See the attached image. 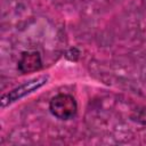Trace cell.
<instances>
[{
    "label": "cell",
    "instance_id": "cell-1",
    "mask_svg": "<svg viewBox=\"0 0 146 146\" xmlns=\"http://www.w3.org/2000/svg\"><path fill=\"white\" fill-rule=\"evenodd\" d=\"M48 80H49L48 75H39L36 78L30 79V80L23 82L22 84L15 87L10 91H8L1 96V98H0L1 107H7V106L11 105L13 103L21 100L22 98L26 97L27 95L36 91L38 89L43 87L48 82Z\"/></svg>",
    "mask_w": 146,
    "mask_h": 146
},
{
    "label": "cell",
    "instance_id": "cell-2",
    "mask_svg": "<svg viewBox=\"0 0 146 146\" xmlns=\"http://www.w3.org/2000/svg\"><path fill=\"white\" fill-rule=\"evenodd\" d=\"M49 111L59 120H71L78 113V103L72 95L58 94L50 99Z\"/></svg>",
    "mask_w": 146,
    "mask_h": 146
},
{
    "label": "cell",
    "instance_id": "cell-3",
    "mask_svg": "<svg viewBox=\"0 0 146 146\" xmlns=\"http://www.w3.org/2000/svg\"><path fill=\"white\" fill-rule=\"evenodd\" d=\"M41 67H42V59L39 51L29 50L21 54L17 63V68L22 74L40 71Z\"/></svg>",
    "mask_w": 146,
    "mask_h": 146
},
{
    "label": "cell",
    "instance_id": "cell-4",
    "mask_svg": "<svg viewBox=\"0 0 146 146\" xmlns=\"http://www.w3.org/2000/svg\"><path fill=\"white\" fill-rule=\"evenodd\" d=\"M66 58L67 59H70V60H76L78 58H79V56H80V51L76 49V48H72V49H70L67 52H66Z\"/></svg>",
    "mask_w": 146,
    "mask_h": 146
}]
</instances>
